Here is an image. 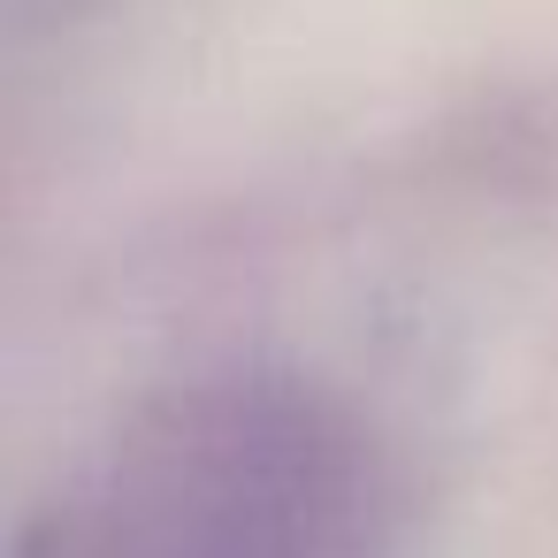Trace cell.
Masks as SVG:
<instances>
[{"instance_id":"1","label":"cell","mask_w":558,"mask_h":558,"mask_svg":"<svg viewBox=\"0 0 558 558\" xmlns=\"http://www.w3.org/2000/svg\"><path fill=\"white\" fill-rule=\"evenodd\" d=\"M16 558H398V527L360 413L245 360L131 405L24 520Z\"/></svg>"}]
</instances>
